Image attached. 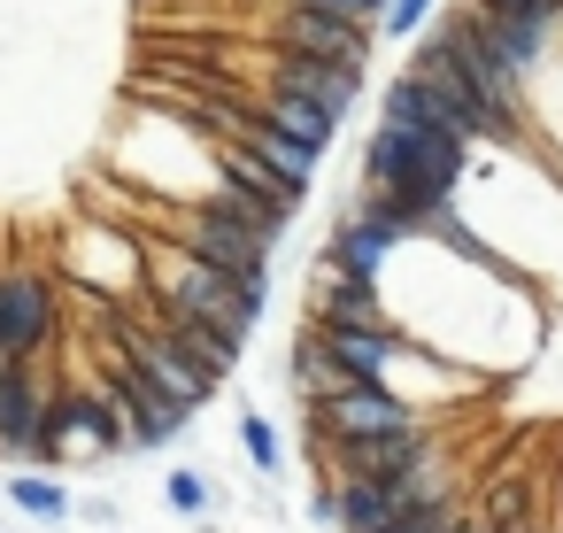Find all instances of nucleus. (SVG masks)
Segmentation results:
<instances>
[{
    "instance_id": "obj_3",
    "label": "nucleus",
    "mask_w": 563,
    "mask_h": 533,
    "mask_svg": "<svg viewBox=\"0 0 563 533\" xmlns=\"http://www.w3.org/2000/svg\"><path fill=\"white\" fill-rule=\"evenodd\" d=\"M170 240L194 248V255H209V263L232 271V279H271V248H278V232H263L255 217H240V209L224 202V186L201 194V202H186V209L170 217Z\"/></svg>"
},
{
    "instance_id": "obj_8",
    "label": "nucleus",
    "mask_w": 563,
    "mask_h": 533,
    "mask_svg": "<svg viewBox=\"0 0 563 533\" xmlns=\"http://www.w3.org/2000/svg\"><path fill=\"white\" fill-rule=\"evenodd\" d=\"M271 47H278V55H317V63L363 70V63H371V24L332 17V9H286V17L271 24Z\"/></svg>"
},
{
    "instance_id": "obj_7",
    "label": "nucleus",
    "mask_w": 563,
    "mask_h": 533,
    "mask_svg": "<svg viewBox=\"0 0 563 533\" xmlns=\"http://www.w3.org/2000/svg\"><path fill=\"white\" fill-rule=\"evenodd\" d=\"M117 340L147 363V379L170 394V410H186V417H194V410L217 394V379L178 348V333H170V317H163V309H147V317H132V309H124V333H117Z\"/></svg>"
},
{
    "instance_id": "obj_4",
    "label": "nucleus",
    "mask_w": 563,
    "mask_h": 533,
    "mask_svg": "<svg viewBox=\"0 0 563 533\" xmlns=\"http://www.w3.org/2000/svg\"><path fill=\"white\" fill-rule=\"evenodd\" d=\"M309 433L317 440H394V433H424V410L409 394H394V387L347 379L340 394L309 402Z\"/></svg>"
},
{
    "instance_id": "obj_6",
    "label": "nucleus",
    "mask_w": 563,
    "mask_h": 533,
    "mask_svg": "<svg viewBox=\"0 0 563 533\" xmlns=\"http://www.w3.org/2000/svg\"><path fill=\"white\" fill-rule=\"evenodd\" d=\"M63 448H132V417L117 402V387H55V410H47V440H40V464H55Z\"/></svg>"
},
{
    "instance_id": "obj_21",
    "label": "nucleus",
    "mask_w": 563,
    "mask_h": 533,
    "mask_svg": "<svg viewBox=\"0 0 563 533\" xmlns=\"http://www.w3.org/2000/svg\"><path fill=\"white\" fill-rule=\"evenodd\" d=\"M286 9H332V17H355V24H378L386 0H286Z\"/></svg>"
},
{
    "instance_id": "obj_19",
    "label": "nucleus",
    "mask_w": 563,
    "mask_h": 533,
    "mask_svg": "<svg viewBox=\"0 0 563 533\" xmlns=\"http://www.w3.org/2000/svg\"><path fill=\"white\" fill-rule=\"evenodd\" d=\"M163 494H170V510H186V518H201V510H209V479H201V471H170V487H163Z\"/></svg>"
},
{
    "instance_id": "obj_14",
    "label": "nucleus",
    "mask_w": 563,
    "mask_h": 533,
    "mask_svg": "<svg viewBox=\"0 0 563 533\" xmlns=\"http://www.w3.org/2000/svg\"><path fill=\"white\" fill-rule=\"evenodd\" d=\"M240 148H255V155H263V163H271V171H278L286 186H294V194H309V178H317V163H324L317 148H301V140H286L278 124H263V117H255L247 101H240Z\"/></svg>"
},
{
    "instance_id": "obj_13",
    "label": "nucleus",
    "mask_w": 563,
    "mask_h": 533,
    "mask_svg": "<svg viewBox=\"0 0 563 533\" xmlns=\"http://www.w3.org/2000/svg\"><path fill=\"white\" fill-rule=\"evenodd\" d=\"M332 494H340V525L347 533H394L409 518L401 494H394V479H371V471H340Z\"/></svg>"
},
{
    "instance_id": "obj_11",
    "label": "nucleus",
    "mask_w": 563,
    "mask_h": 533,
    "mask_svg": "<svg viewBox=\"0 0 563 533\" xmlns=\"http://www.w3.org/2000/svg\"><path fill=\"white\" fill-rule=\"evenodd\" d=\"M401 248H409V240H401L394 225H378V217L347 209V217L332 225V240H324V263H340V271H355V279H386Z\"/></svg>"
},
{
    "instance_id": "obj_2",
    "label": "nucleus",
    "mask_w": 563,
    "mask_h": 533,
    "mask_svg": "<svg viewBox=\"0 0 563 533\" xmlns=\"http://www.w3.org/2000/svg\"><path fill=\"white\" fill-rule=\"evenodd\" d=\"M63 279L86 294V302H140L147 294V240L124 225V217H101L86 209L63 240Z\"/></svg>"
},
{
    "instance_id": "obj_9",
    "label": "nucleus",
    "mask_w": 563,
    "mask_h": 533,
    "mask_svg": "<svg viewBox=\"0 0 563 533\" xmlns=\"http://www.w3.org/2000/svg\"><path fill=\"white\" fill-rule=\"evenodd\" d=\"M47 410H55V387L40 379V363H0V448L40 456Z\"/></svg>"
},
{
    "instance_id": "obj_16",
    "label": "nucleus",
    "mask_w": 563,
    "mask_h": 533,
    "mask_svg": "<svg viewBox=\"0 0 563 533\" xmlns=\"http://www.w3.org/2000/svg\"><path fill=\"white\" fill-rule=\"evenodd\" d=\"M9 502L32 510V518H70V494H63V479H47V471H16V479H9Z\"/></svg>"
},
{
    "instance_id": "obj_5",
    "label": "nucleus",
    "mask_w": 563,
    "mask_h": 533,
    "mask_svg": "<svg viewBox=\"0 0 563 533\" xmlns=\"http://www.w3.org/2000/svg\"><path fill=\"white\" fill-rule=\"evenodd\" d=\"M63 333V279L16 263L0 271V363H40Z\"/></svg>"
},
{
    "instance_id": "obj_10",
    "label": "nucleus",
    "mask_w": 563,
    "mask_h": 533,
    "mask_svg": "<svg viewBox=\"0 0 563 533\" xmlns=\"http://www.w3.org/2000/svg\"><path fill=\"white\" fill-rule=\"evenodd\" d=\"M271 86H278V94H301V101H317V109H332V117H347V109L363 101V70L317 63V55H278V63H271Z\"/></svg>"
},
{
    "instance_id": "obj_1",
    "label": "nucleus",
    "mask_w": 563,
    "mask_h": 533,
    "mask_svg": "<svg viewBox=\"0 0 563 533\" xmlns=\"http://www.w3.org/2000/svg\"><path fill=\"white\" fill-rule=\"evenodd\" d=\"M147 302H163L170 317H209V325L247 340L263 302H271V279H232L178 240H147Z\"/></svg>"
},
{
    "instance_id": "obj_18",
    "label": "nucleus",
    "mask_w": 563,
    "mask_h": 533,
    "mask_svg": "<svg viewBox=\"0 0 563 533\" xmlns=\"http://www.w3.org/2000/svg\"><path fill=\"white\" fill-rule=\"evenodd\" d=\"M432 17H440V0H386V17H378V24H386L394 40H424Z\"/></svg>"
},
{
    "instance_id": "obj_12",
    "label": "nucleus",
    "mask_w": 563,
    "mask_h": 533,
    "mask_svg": "<svg viewBox=\"0 0 563 533\" xmlns=\"http://www.w3.org/2000/svg\"><path fill=\"white\" fill-rule=\"evenodd\" d=\"M317 325H386V286L340 263H317Z\"/></svg>"
},
{
    "instance_id": "obj_20",
    "label": "nucleus",
    "mask_w": 563,
    "mask_h": 533,
    "mask_svg": "<svg viewBox=\"0 0 563 533\" xmlns=\"http://www.w3.org/2000/svg\"><path fill=\"white\" fill-rule=\"evenodd\" d=\"M478 17H555L563 24V0H471Z\"/></svg>"
},
{
    "instance_id": "obj_15",
    "label": "nucleus",
    "mask_w": 563,
    "mask_h": 533,
    "mask_svg": "<svg viewBox=\"0 0 563 533\" xmlns=\"http://www.w3.org/2000/svg\"><path fill=\"white\" fill-rule=\"evenodd\" d=\"M255 117L263 124H278L286 140H301V148H332V132H340V117L332 109H317V101H301V94H278V86H263V101H255Z\"/></svg>"
},
{
    "instance_id": "obj_17",
    "label": "nucleus",
    "mask_w": 563,
    "mask_h": 533,
    "mask_svg": "<svg viewBox=\"0 0 563 533\" xmlns=\"http://www.w3.org/2000/svg\"><path fill=\"white\" fill-rule=\"evenodd\" d=\"M240 440H247V464H255L263 479H278V471H286V448H278V425H271V417L240 410Z\"/></svg>"
}]
</instances>
